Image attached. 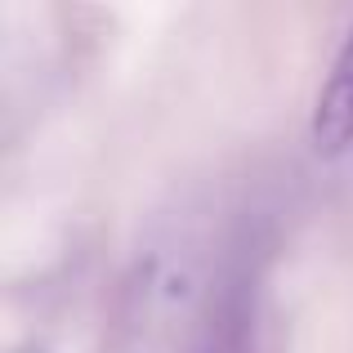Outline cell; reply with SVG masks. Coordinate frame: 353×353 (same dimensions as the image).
<instances>
[{"mask_svg": "<svg viewBox=\"0 0 353 353\" xmlns=\"http://www.w3.org/2000/svg\"><path fill=\"white\" fill-rule=\"evenodd\" d=\"M309 143L327 161L353 152V23H349L345 41H340L336 59H331L327 77H322L318 94H313Z\"/></svg>", "mask_w": 353, "mask_h": 353, "instance_id": "obj_1", "label": "cell"}, {"mask_svg": "<svg viewBox=\"0 0 353 353\" xmlns=\"http://www.w3.org/2000/svg\"><path fill=\"white\" fill-rule=\"evenodd\" d=\"M250 331H255V291L250 277H237L215 300L192 353H250Z\"/></svg>", "mask_w": 353, "mask_h": 353, "instance_id": "obj_2", "label": "cell"}]
</instances>
